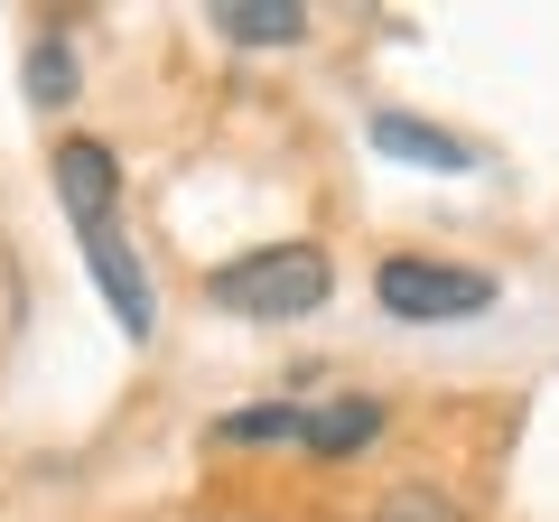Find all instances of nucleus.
I'll list each match as a JSON object with an SVG mask.
<instances>
[{
    "mask_svg": "<svg viewBox=\"0 0 559 522\" xmlns=\"http://www.w3.org/2000/svg\"><path fill=\"white\" fill-rule=\"evenodd\" d=\"M382 420H392V411H382L373 392H336V402H308L299 448H308V458H355V448L382 439Z\"/></svg>",
    "mask_w": 559,
    "mask_h": 522,
    "instance_id": "423d86ee",
    "label": "nucleus"
},
{
    "mask_svg": "<svg viewBox=\"0 0 559 522\" xmlns=\"http://www.w3.org/2000/svg\"><path fill=\"white\" fill-rule=\"evenodd\" d=\"M28 103H38V112H66V103H75V38H66V28H38V38H28Z\"/></svg>",
    "mask_w": 559,
    "mask_h": 522,
    "instance_id": "1a4fd4ad",
    "label": "nucleus"
},
{
    "mask_svg": "<svg viewBox=\"0 0 559 522\" xmlns=\"http://www.w3.org/2000/svg\"><path fill=\"white\" fill-rule=\"evenodd\" d=\"M205 20H215V38H234V47H299L308 38L299 0H215Z\"/></svg>",
    "mask_w": 559,
    "mask_h": 522,
    "instance_id": "0eeeda50",
    "label": "nucleus"
},
{
    "mask_svg": "<svg viewBox=\"0 0 559 522\" xmlns=\"http://www.w3.org/2000/svg\"><path fill=\"white\" fill-rule=\"evenodd\" d=\"M47 168H57V205H66L75 234L103 224V215H121V159H112V141H84V131H75V141H57Z\"/></svg>",
    "mask_w": 559,
    "mask_h": 522,
    "instance_id": "20e7f679",
    "label": "nucleus"
},
{
    "mask_svg": "<svg viewBox=\"0 0 559 522\" xmlns=\"http://www.w3.org/2000/svg\"><path fill=\"white\" fill-rule=\"evenodd\" d=\"M364 141H373L382 159L439 168V178H457V168H476V150H466L457 131H439V121H411V112H373V121H364Z\"/></svg>",
    "mask_w": 559,
    "mask_h": 522,
    "instance_id": "39448f33",
    "label": "nucleus"
},
{
    "mask_svg": "<svg viewBox=\"0 0 559 522\" xmlns=\"http://www.w3.org/2000/svg\"><path fill=\"white\" fill-rule=\"evenodd\" d=\"M84 271H94V289H103V308H112V327L131 345H150L159 336V289H150V271H140V252H131V234H121V215H103V224H84Z\"/></svg>",
    "mask_w": 559,
    "mask_h": 522,
    "instance_id": "7ed1b4c3",
    "label": "nucleus"
},
{
    "mask_svg": "<svg viewBox=\"0 0 559 522\" xmlns=\"http://www.w3.org/2000/svg\"><path fill=\"white\" fill-rule=\"evenodd\" d=\"M373 522H466V503H448L439 485H392L373 503Z\"/></svg>",
    "mask_w": 559,
    "mask_h": 522,
    "instance_id": "9d476101",
    "label": "nucleus"
},
{
    "mask_svg": "<svg viewBox=\"0 0 559 522\" xmlns=\"http://www.w3.org/2000/svg\"><path fill=\"white\" fill-rule=\"evenodd\" d=\"M373 299H382V318H401V327H448V318L495 308V271L429 261V252H392V261L373 271Z\"/></svg>",
    "mask_w": 559,
    "mask_h": 522,
    "instance_id": "f03ea898",
    "label": "nucleus"
},
{
    "mask_svg": "<svg viewBox=\"0 0 559 522\" xmlns=\"http://www.w3.org/2000/svg\"><path fill=\"white\" fill-rule=\"evenodd\" d=\"M299 429H308V402H252V411H224L205 439L215 448H299Z\"/></svg>",
    "mask_w": 559,
    "mask_h": 522,
    "instance_id": "6e6552de",
    "label": "nucleus"
},
{
    "mask_svg": "<svg viewBox=\"0 0 559 522\" xmlns=\"http://www.w3.org/2000/svg\"><path fill=\"white\" fill-rule=\"evenodd\" d=\"M326 289H336V261L318 242H261V252H234V261L205 271V299L224 318H271V327L326 308Z\"/></svg>",
    "mask_w": 559,
    "mask_h": 522,
    "instance_id": "f257e3e1",
    "label": "nucleus"
}]
</instances>
